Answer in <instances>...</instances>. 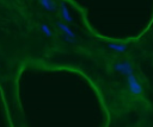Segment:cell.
I'll use <instances>...</instances> for the list:
<instances>
[{
  "label": "cell",
  "mask_w": 153,
  "mask_h": 127,
  "mask_svg": "<svg viewBox=\"0 0 153 127\" xmlns=\"http://www.w3.org/2000/svg\"><path fill=\"white\" fill-rule=\"evenodd\" d=\"M0 127H14L13 120L10 112V106L4 93V89L0 87Z\"/></svg>",
  "instance_id": "1"
},
{
  "label": "cell",
  "mask_w": 153,
  "mask_h": 127,
  "mask_svg": "<svg viewBox=\"0 0 153 127\" xmlns=\"http://www.w3.org/2000/svg\"><path fill=\"white\" fill-rule=\"evenodd\" d=\"M127 83H128L129 90L133 95H135V96L142 95V87H141L140 82L137 81V78L134 76V74H130L127 76Z\"/></svg>",
  "instance_id": "2"
},
{
  "label": "cell",
  "mask_w": 153,
  "mask_h": 127,
  "mask_svg": "<svg viewBox=\"0 0 153 127\" xmlns=\"http://www.w3.org/2000/svg\"><path fill=\"white\" fill-rule=\"evenodd\" d=\"M114 69L116 71L126 75V76L133 74V66H131V64L129 62H120V63H116L114 65Z\"/></svg>",
  "instance_id": "3"
},
{
  "label": "cell",
  "mask_w": 153,
  "mask_h": 127,
  "mask_svg": "<svg viewBox=\"0 0 153 127\" xmlns=\"http://www.w3.org/2000/svg\"><path fill=\"white\" fill-rule=\"evenodd\" d=\"M59 27L63 31V33L66 34V38H67V40H73L74 38H75V36H74V33L72 32V30L68 27V26H66L65 24H62V23H60L59 24Z\"/></svg>",
  "instance_id": "4"
},
{
  "label": "cell",
  "mask_w": 153,
  "mask_h": 127,
  "mask_svg": "<svg viewBox=\"0 0 153 127\" xmlns=\"http://www.w3.org/2000/svg\"><path fill=\"white\" fill-rule=\"evenodd\" d=\"M108 46H109L111 50L117 51V52H123V51H126V49H127V45H123V44H117V43H110Z\"/></svg>",
  "instance_id": "5"
},
{
  "label": "cell",
  "mask_w": 153,
  "mask_h": 127,
  "mask_svg": "<svg viewBox=\"0 0 153 127\" xmlns=\"http://www.w3.org/2000/svg\"><path fill=\"white\" fill-rule=\"evenodd\" d=\"M62 15H63L65 20H66V21H68V23H71V21L73 20L72 15L69 14V12L67 11V8H66V6H65V5H62Z\"/></svg>",
  "instance_id": "6"
},
{
  "label": "cell",
  "mask_w": 153,
  "mask_h": 127,
  "mask_svg": "<svg viewBox=\"0 0 153 127\" xmlns=\"http://www.w3.org/2000/svg\"><path fill=\"white\" fill-rule=\"evenodd\" d=\"M43 1V5L48 8V9H53L54 8V5H53V2L50 1V0H42Z\"/></svg>",
  "instance_id": "7"
}]
</instances>
